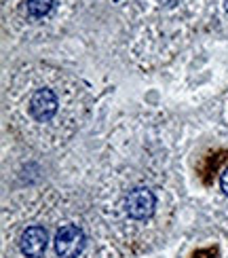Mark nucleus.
Masks as SVG:
<instances>
[{
    "mask_svg": "<svg viewBox=\"0 0 228 258\" xmlns=\"http://www.w3.org/2000/svg\"><path fill=\"white\" fill-rule=\"evenodd\" d=\"M155 208H157V197H155V192L146 186L133 188L125 197V212H127V216L133 220L150 218L152 214H155Z\"/></svg>",
    "mask_w": 228,
    "mask_h": 258,
    "instance_id": "2",
    "label": "nucleus"
},
{
    "mask_svg": "<svg viewBox=\"0 0 228 258\" xmlns=\"http://www.w3.org/2000/svg\"><path fill=\"white\" fill-rule=\"evenodd\" d=\"M53 11V0H28V13L32 17H45Z\"/></svg>",
    "mask_w": 228,
    "mask_h": 258,
    "instance_id": "5",
    "label": "nucleus"
},
{
    "mask_svg": "<svg viewBox=\"0 0 228 258\" xmlns=\"http://www.w3.org/2000/svg\"><path fill=\"white\" fill-rule=\"evenodd\" d=\"M83 83L51 68L21 70L9 87V114L26 142L53 148L81 127L87 116Z\"/></svg>",
    "mask_w": 228,
    "mask_h": 258,
    "instance_id": "1",
    "label": "nucleus"
},
{
    "mask_svg": "<svg viewBox=\"0 0 228 258\" xmlns=\"http://www.w3.org/2000/svg\"><path fill=\"white\" fill-rule=\"evenodd\" d=\"M192 258H215V250L209 248V250H199V252H194Z\"/></svg>",
    "mask_w": 228,
    "mask_h": 258,
    "instance_id": "6",
    "label": "nucleus"
},
{
    "mask_svg": "<svg viewBox=\"0 0 228 258\" xmlns=\"http://www.w3.org/2000/svg\"><path fill=\"white\" fill-rule=\"evenodd\" d=\"M220 186H222V190H224V195H228V167L224 169V174H222V178H220Z\"/></svg>",
    "mask_w": 228,
    "mask_h": 258,
    "instance_id": "7",
    "label": "nucleus"
},
{
    "mask_svg": "<svg viewBox=\"0 0 228 258\" xmlns=\"http://www.w3.org/2000/svg\"><path fill=\"white\" fill-rule=\"evenodd\" d=\"M49 235L42 227H28L19 237V250L28 258H40L47 250Z\"/></svg>",
    "mask_w": 228,
    "mask_h": 258,
    "instance_id": "4",
    "label": "nucleus"
},
{
    "mask_svg": "<svg viewBox=\"0 0 228 258\" xmlns=\"http://www.w3.org/2000/svg\"><path fill=\"white\" fill-rule=\"evenodd\" d=\"M85 248V233L76 224H63L55 233V252L59 258H76Z\"/></svg>",
    "mask_w": 228,
    "mask_h": 258,
    "instance_id": "3",
    "label": "nucleus"
},
{
    "mask_svg": "<svg viewBox=\"0 0 228 258\" xmlns=\"http://www.w3.org/2000/svg\"><path fill=\"white\" fill-rule=\"evenodd\" d=\"M159 3L165 7H173V5H178V0H159Z\"/></svg>",
    "mask_w": 228,
    "mask_h": 258,
    "instance_id": "8",
    "label": "nucleus"
}]
</instances>
